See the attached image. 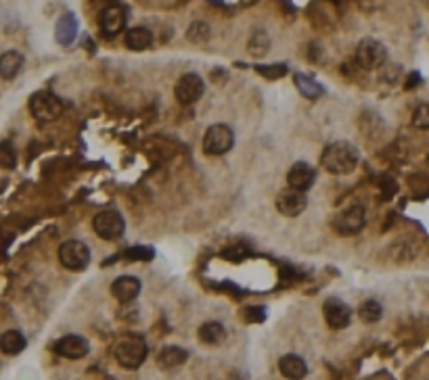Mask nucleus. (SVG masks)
<instances>
[{
  "label": "nucleus",
  "mask_w": 429,
  "mask_h": 380,
  "mask_svg": "<svg viewBox=\"0 0 429 380\" xmlns=\"http://www.w3.org/2000/svg\"><path fill=\"white\" fill-rule=\"evenodd\" d=\"M323 168L335 176H346V174H352L360 161V155L356 151L354 145L346 142V140H339V142H333L325 149L323 153Z\"/></svg>",
  "instance_id": "nucleus-1"
},
{
  "label": "nucleus",
  "mask_w": 429,
  "mask_h": 380,
  "mask_svg": "<svg viewBox=\"0 0 429 380\" xmlns=\"http://www.w3.org/2000/svg\"><path fill=\"white\" fill-rule=\"evenodd\" d=\"M115 360L122 368L126 370H136L143 366V362L147 360V343L141 337H126L115 345Z\"/></svg>",
  "instance_id": "nucleus-2"
},
{
  "label": "nucleus",
  "mask_w": 429,
  "mask_h": 380,
  "mask_svg": "<svg viewBox=\"0 0 429 380\" xmlns=\"http://www.w3.org/2000/svg\"><path fill=\"white\" fill-rule=\"evenodd\" d=\"M29 111L38 122H55L63 113V103L48 90H40L29 98Z\"/></svg>",
  "instance_id": "nucleus-3"
},
{
  "label": "nucleus",
  "mask_w": 429,
  "mask_h": 380,
  "mask_svg": "<svg viewBox=\"0 0 429 380\" xmlns=\"http://www.w3.org/2000/svg\"><path fill=\"white\" fill-rule=\"evenodd\" d=\"M57 255H59V263L71 272H80L90 263V249L82 240H76V238L65 240L59 247Z\"/></svg>",
  "instance_id": "nucleus-4"
},
{
  "label": "nucleus",
  "mask_w": 429,
  "mask_h": 380,
  "mask_svg": "<svg viewBox=\"0 0 429 380\" xmlns=\"http://www.w3.org/2000/svg\"><path fill=\"white\" fill-rule=\"evenodd\" d=\"M386 61H388V48L379 40L365 38L356 46V63L363 69H367V71L379 69V67L386 65Z\"/></svg>",
  "instance_id": "nucleus-5"
},
{
  "label": "nucleus",
  "mask_w": 429,
  "mask_h": 380,
  "mask_svg": "<svg viewBox=\"0 0 429 380\" xmlns=\"http://www.w3.org/2000/svg\"><path fill=\"white\" fill-rule=\"evenodd\" d=\"M234 147V132L224 126V124H216L210 126L206 136H204V153L210 157H220L226 155L230 149Z\"/></svg>",
  "instance_id": "nucleus-6"
},
{
  "label": "nucleus",
  "mask_w": 429,
  "mask_h": 380,
  "mask_svg": "<svg viewBox=\"0 0 429 380\" xmlns=\"http://www.w3.org/2000/svg\"><path fill=\"white\" fill-rule=\"evenodd\" d=\"M92 230L97 232V236H101L103 240H115L124 234L126 230V221L122 217L120 211L115 209H105L101 213H97L92 217Z\"/></svg>",
  "instance_id": "nucleus-7"
},
{
  "label": "nucleus",
  "mask_w": 429,
  "mask_h": 380,
  "mask_svg": "<svg viewBox=\"0 0 429 380\" xmlns=\"http://www.w3.org/2000/svg\"><path fill=\"white\" fill-rule=\"evenodd\" d=\"M204 92H206V84L197 73H185L174 86V94H176V101L181 105L197 103L204 96Z\"/></svg>",
  "instance_id": "nucleus-8"
},
{
  "label": "nucleus",
  "mask_w": 429,
  "mask_h": 380,
  "mask_svg": "<svg viewBox=\"0 0 429 380\" xmlns=\"http://www.w3.org/2000/svg\"><path fill=\"white\" fill-rule=\"evenodd\" d=\"M276 205V211L285 217H297L306 211L308 207V198H306V192H300V190L285 189L281 190V194L276 196L274 200Z\"/></svg>",
  "instance_id": "nucleus-9"
},
{
  "label": "nucleus",
  "mask_w": 429,
  "mask_h": 380,
  "mask_svg": "<svg viewBox=\"0 0 429 380\" xmlns=\"http://www.w3.org/2000/svg\"><path fill=\"white\" fill-rule=\"evenodd\" d=\"M323 314H325V320L327 324L333 328V330H344L350 326L352 322V309L342 301V299H327L325 305H323Z\"/></svg>",
  "instance_id": "nucleus-10"
},
{
  "label": "nucleus",
  "mask_w": 429,
  "mask_h": 380,
  "mask_svg": "<svg viewBox=\"0 0 429 380\" xmlns=\"http://www.w3.org/2000/svg\"><path fill=\"white\" fill-rule=\"evenodd\" d=\"M55 353L65 358V360H82L88 356L90 351V345L84 337L80 335H67V337H61L57 343H55Z\"/></svg>",
  "instance_id": "nucleus-11"
},
{
  "label": "nucleus",
  "mask_w": 429,
  "mask_h": 380,
  "mask_svg": "<svg viewBox=\"0 0 429 380\" xmlns=\"http://www.w3.org/2000/svg\"><path fill=\"white\" fill-rule=\"evenodd\" d=\"M365 224H367V211L363 205H352L344 209L335 219V228L342 234H356L365 228Z\"/></svg>",
  "instance_id": "nucleus-12"
},
{
  "label": "nucleus",
  "mask_w": 429,
  "mask_h": 380,
  "mask_svg": "<svg viewBox=\"0 0 429 380\" xmlns=\"http://www.w3.org/2000/svg\"><path fill=\"white\" fill-rule=\"evenodd\" d=\"M99 23H101V31L107 38H113L126 27V10L120 4H109L101 10Z\"/></svg>",
  "instance_id": "nucleus-13"
},
{
  "label": "nucleus",
  "mask_w": 429,
  "mask_h": 380,
  "mask_svg": "<svg viewBox=\"0 0 429 380\" xmlns=\"http://www.w3.org/2000/svg\"><path fill=\"white\" fill-rule=\"evenodd\" d=\"M316 180V172L312 166L304 163V161H297L291 166L289 174H287V187L293 190H300V192H306L314 184Z\"/></svg>",
  "instance_id": "nucleus-14"
},
{
  "label": "nucleus",
  "mask_w": 429,
  "mask_h": 380,
  "mask_svg": "<svg viewBox=\"0 0 429 380\" xmlns=\"http://www.w3.org/2000/svg\"><path fill=\"white\" fill-rule=\"evenodd\" d=\"M141 280L134 276H120L118 280H113L111 284V295L120 301V303H132L139 295H141Z\"/></svg>",
  "instance_id": "nucleus-15"
},
{
  "label": "nucleus",
  "mask_w": 429,
  "mask_h": 380,
  "mask_svg": "<svg viewBox=\"0 0 429 380\" xmlns=\"http://www.w3.org/2000/svg\"><path fill=\"white\" fill-rule=\"evenodd\" d=\"M279 372L287 380H302L308 374V366L300 356L287 353L279 360Z\"/></svg>",
  "instance_id": "nucleus-16"
},
{
  "label": "nucleus",
  "mask_w": 429,
  "mask_h": 380,
  "mask_svg": "<svg viewBox=\"0 0 429 380\" xmlns=\"http://www.w3.org/2000/svg\"><path fill=\"white\" fill-rule=\"evenodd\" d=\"M187 360H189V351L183 347H176V345H168L157 353V366L164 370L181 368Z\"/></svg>",
  "instance_id": "nucleus-17"
},
{
  "label": "nucleus",
  "mask_w": 429,
  "mask_h": 380,
  "mask_svg": "<svg viewBox=\"0 0 429 380\" xmlns=\"http://www.w3.org/2000/svg\"><path fill=\"white\" fill-rule=\"evenodd\" d=\"M76 36H78V19H76L73 13H65V15L59 19V23H57L55 38H57L59 44L69 46V44L76 40Z\"/></svg>",
  "instance_id": "nucleus-18"
},
{
  "label": "nucleus",
  "mask_w": 429,
  "mask_h": 380,
  "mask_svg": "<svg viewBox=\"0 0 429 380\" xmlns=\"http://www.w3.org/2000/svg\"><path fill=\"white\" fill-rule=\"evenodd\" d=\"M23 54L17 50H6L0 54V78L2 80H13L19 75V71L23 69Z\"/></svg>",
  "instance_id": "nucleus-19"
},
{
  "label": "nucleus",
  "mask_w": 429,
  "mask_h": 380,
  "mask_svg": "<svg viewBox=\"0 0 429 380\" xmlns=\"http://www.w3.org/2000/svg\"><path fill=\"white\" fill-rule=\"evenodd\" d=\"M153 44V34L147 27H130L126 31V46L130 50H147Z\"/></svg>",
  "instance_id": "nucleus-20"
},
{
  "label": "nucleus",
  "mask_w": 429,
  "mask_h": 380,
  "mask_svg": "<svg viewBox=\"0 0 429 380\" xmlns=\"http://www.w3.org/2000/svg\"><path fill=\"white\" fill-rule=\"evenodd\" d=\"M27 341L19 330H6L0 335V351L4 356H19L25 349Z\"/></svg>",
  "instance_id": "nucleus-21"
},
{
  "label": "nucleus",
  "mask_w": 429,
  "mask_h": 380,
  "mask_svg": "<svg viewBox=\"0 0 429 380\" xmlns=\"http://www.w3.org/2000/svg\"><path fill=\"white\" fill-rule=\"evenodd\" d=\"M199 339L206 345H220L226 339V330L220 322H206L199 326Z\"/></svg>",
  "instance_id": "nucleus-22"
},
{
  "label": "nucleus",
  "mask_w": 429,
  "mask_h": 380,
  "mask_svg": "<svg viewBox=\"0 0 429 380\" xmlns=\"http://www.w3.org/2000/svg\"><path fill=\"white\" fill-rule=\"evenodd\" d=\"M247 50H249V54L255 57V59L266 57L268 50H270V38H268V34L262 31V29L253 31V36H251L249 42H247Z\"/></svg>",
  "instance_id": "nucleus-23"
},
{
  "label": "nucleus",
  "mask_w": 429,
  "mask_h": 380,
  "mask_svg": "<svg viewBox=\"0 0 429 380\" xmlns=\"http://www.w3.org/2000/svg\"><path fill=\"white\" fill-rule=\"evenodd\" d=\"M295 86H297V90H300L306 98H318V96H323V92H325V88H323L316 80H312L310 75H306V73H295Z\"/></svg>",
  "instance_id": "nucleus-24"
},
{
  "label": "nucleus",
  "mask_w": 429,
  "mask_h": 380,
  "mask_svg": "<svg viewBox=\"0 0 429 380\" xmlns=\"http://www.w3.org/2000/svg\"><path fill=\"white\" fill-rule=\"evenodd\" d=\"M358 316H360L363 322H367V324H375V322L381 320V316H384V307H381L379 301L369 299V301L360 303V307H358Z\"/></svg>",
  "instance_id": "nucleus-25"
},
{
  "label": "nucleus",
  "mask_w": 429,
  "mask_h": 380,
  "mask_svg": "<svg viewBox=\"0 0 429 380\" xmlns=\"http://www.w3.org/2000/svg\"><path fill=\"white\" fill-rule=\"evenodd\" d=\"M210 36H212V29H210V25H208L206 21H195V23H191V27H189V31H187V38H189L193 44H204V42L210 40Z\"/></svg>",
  "instance_id": "nucleus-26"
},
{
  "label": "nucleus",
  "mask_w": 429,
  "mask_h": 380,
  "mask_svg": "<svg viewBox=\"0 0 429 380\" xmlns=\"http://www.w3.org/2000/svg\"><path fill=\"white\" fill-rule=\"evenodd\" d=\"M17 166V151L13 142L2 140L0 142V170H13Z\"/></svg>",
  "instance_id": "nucleus-27"
},
{
  "label": "nucleus",
  "mask_w": 429,
  "mask_h": 380,
  "mask_svg": "<svg viewBox=\"0 0 429 380\" xmlns=\"http://www.w3.org/2000/svg\"><path fill=\"white\" fill-rule=\"evenodd\" d=\"M413 126L419 130H429V103H423L413 113Z\"/></svg>",
  "instance_id": "nucleus-28"
},
{
  "label": "nucleus",
  "mask_w": 429,
  "mask_h": 380,
  "mask_svg": "<svg viewBox=\"0 0 429 380\" xmlns=\"http://www.w3.org/2000/svg\"><path fill=\"white\" fill-rule=\"evenodd\" d=\"M124 255L130 261H149V259H153V249L151 247H132Z\"/></svg>",
  "instance_id": "nucleus-29"
},
{
  "label": "nucleus",
  "mask_w": 429,
  "mask_h": 380,
  "mask_svg": "<svg viewBox=\"0 0 429 380\" xmlns=\"http://www.w3.org/2000/svg\"><path fill=\"white\" fill-rule=\"evenodd\" d=\"M255 71L260 73V75H264V78H270V80H276V78H283L285 73H287V67L285 65H258L255 67Z\"/></svg>",
  "instance_id": "nucleus-30"
},
{
  "label": "nucleus",
  "mask_w": 429,
  "mask_h": 380,
  "mask_svg": "<svg viewBox=\"0 0 429 380\" xmlns=\"http://www.w3.org/2000/svg\"><path fill=\"white\" fill-rule=\"evenodd\" d=\"M245 318L251 320V322H262V320L266 318V314H264V309H260V307H249V309L245 312Z\"/></svg>",
  "instance_id": "nucleus-31"
}]
</instances>
